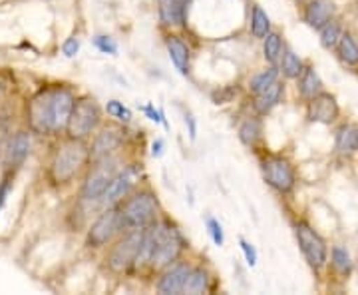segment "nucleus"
Returning <instances> with one entry per match:
<instances>
[{"label":"nucleus","mask_w":358,"mask_h":295,"mask_svg":"<svg viewBox=\"0 0 358 295\" xmlns=\"http://www.w3.org/2000/svg\"><path fill=\"white\" fill-rule=\"evenodd\" d=\"M76 94L68 86H44L26 100V124L32 134H62L70 120Z\"/></svg>","instance_id":"1"},{"label":"nucleus","mask_w":358,"mask_h":295,"mask_svg":"<svg viewBox=\"0 0 358 295\" xmlns=\"http://www.w3.org/2000/svg\"><path fill=\"white\" fill-rule=\"evenodd\" d=\"M88 162L90 152L86 140L66 138L52 152L50 162H48V180L56 188L68 186Z\"/></svg>","instance_id":"2"},{"label":"nucleus","mask_w":358,"mask_h":295,"mask_svg":"<svg viewBox=\"0 0 358 295\" xmlns=\"http://www.w3.org/2000/svg\"><path fill=\"white\" fill-rule=\"evenodd\" d=\"M120 216L124 230H143L157 219L159 204L154 192L140 190V192L128 193L120 204Z\"/></svg>","instance_id":"3"},{"label":"nucleus","mask_w":358,"mask_h":295,"mask_svg":"<svg viewBox=\"0 0 358 295\" xmlns=\"http://www.w3.org/2000/svg\"><path fill=\"white\" fill-rule=\"evenodd\" d=\"M185 247L187 242L173 224L166 219L164 221L155 219V247L150 257V266L154 270H166L171 263H176Z\"/></svg>","instance_id":"4"},{"label":"nucleus","mask_w":358,"mask_h":295,"mask_svg":"<svg viewBox=\"0 0 358 295\" xmlns=\"http://www.w3.org/2000/svg\"><path fill=\"white\" fill-rule=\"evenodd\" d=\"M102 124V108L98 102L90 96L76 98L70 120L66 124V138H74V140H88L90 136L100 128Z\"/></svg>","instance_id":"5"},{"label":"nucleus","mask_w":358,"mask_h":295,"mask_svg":"<svg viewBox=\"0 0 358 295\" xmlns=\"http://www.w3.org/2000/svg\"><path fill=\"white\" fill-rule=\"evenodd\" d=\"M117 170H120V166H117V160H115L114 156L102 158V160H94L88 174H86V178H84L82 190H80L82 200H86V202L100 200L103 190L108 188V184L112 181Z\"/></svg>","instance_id":"6"},{"label":"nucleus","mask_w":358,"mask_h":295,"mask_svg":"<svg viewBox=\"0 0 358 295\" xmlns=\"http://www.w3.org/2000/svg\"><path fill=\"white\" fill-rule=\"evenodd\" d=\"M120 231H124L120 207L117 205H108L102 214L96 218V221L90 226L88 233H86V245L94 247V249L103 247L106 244H110Z\"/></svg>","instance_id":"7"},{"label":"nucleus","mask_w":358,"mask_h":295,"mask_svg":"<svg viewBox=\"0 0 358 295\" xmlns=\"http://www.w3.org/2000/svg\"><path fill=\"white\" fill-rule=\"evenodd\" d=\"M141 233L143 230H128V233L122 240H117L112 245V249L106 256V263L110 270L124 271L136 263V257H138L141 245Z\"/></svg>","instance_id":"8"},{"label":"nucleus","mask_w":358,"mask_h":295,"mask_svg":"<svg viewBox=\"0 0 358 295\" xmlns=\"http://www.w3.org/2000/svg\"><path fill=\"white\" fill-rule=\"evenodd\" d=\"M261 172H263V178L268 186L279 193H289L294 188L296 180H294L293 166L281 156H263Z\"/></svg>","instance_id":"9"},{"label":"nucleus","mask_w":358,"mask_h":295,"mask_svg":"<svg viewBox=\"0 0 358 295\" xmlns=\"http://www.w3.org/2000/svg\"><path fill=\"white\" fill-rule=\"evenodd\" d=\"M32 152V132L30 130H16L8 136V140L2 148V166L8 172H18L24 166L28 156Z\"/></svg>","instance_id":"10"},{"label":"nucleus","mask_w":358,"mask_h":295,"mask_svg":"<svg viewBox=\"0 0 358 295\" xmlns=\"http://www.w3.org/2000/svg\"><path fill=\"white\" fill-rule=\"evenodd\" d=\"M294 233H296L301 252H303V256L308 261V266L315 268V270H320L327 263V256H329V249H327L324 240L305 221H299L294 226Z\"/></svg>","instance_id":"11"},{"label":"nucleus","mask_w":358,"mask_h":295,"mask_svg":"<svg viewBox=\"0 0 358 295\" xmlns=\"http://www.w3.org/2000/svg\"><path fill=\"white\" fill-rule=\"evenodd\" d=\"M124 138H126V136H124V128H122V126H114V124L103 126V128L94 136V140H92V144L88 146L90 162L114 156L115 152L124 146Z\"/></svg>","instance_id":"12"},{"label":"nucleus","mask_w":358,"mask_h":295,"mask_svg":"<svg viewBox=\"0 0 358 295\" xmlns=\"http://www.w3.org/2000/svg\"><path fill=\"white\" fill-rule=\"evenodd\" d=\"M136 181H138V167L136 166L117 170L115 176L112 178V181L108 184V188L103 190L100 202L106 207L108 205H117L128 193H131V190L136 188Z\"/></svg>","instance_id":"13"},{"label":"nucleus","mask_w":358,"mask_h":295,"mask_svg":"<svg viewBox=\"0 0 358 295\" xmlns=\"http://www.w3.org/2000/svg\"><path fill=\"white\" fill-rule=\"evenodd\" d=\"M338 104L333 94L327 92H319L317 96L310 98L308 102L307 116L310 122H319V124H333L338 118Z\"/></svg>","instance_id":"14"},{"label":"nucleus","mask_w":358,"mask_h":295,"mask_svg":"<svg viewBox=\"0 0 358 295\" xmlns=\"http://www.w3.org/2000/svg\"><path fill=\"white\" fill-rule=\"evenodd\" d=\"M189 270H192L189 263H183V261L171 263L169 268H166L164 275L159 277V282H157V291L164 295L183 294V285H185V280H187Z\"/></svg>","instance_id":"15"},{"label":"nucleus","mask_w":358,"mask_h":295,"mask_svg":"<svg viewBox=\"0 0 358 295\" xmlns=\"http://www.w3.org/2000/svg\"><path fill=\"white\" fill-rule=\"evenodd\" d=\"M192 0H159V18L167 26H185Z\"/></svg>","instance_id":"16"},{"label":"nucleus","mask_w":358,"mask_h":295,"mask_svg":"<svg viewBox=\"0 0 358 295\" xmlns=\"http://www.w3.org/2000/svg\"><path fill=\"white\" fill-rule=\"evenodd\" d=\"M166 46H167V54H169V60L173 62V66L178 68L179 74H189V46L183 42V40L176 36V34H169L166 39Z\"/></svg>","instance_id":"17"},{"label":"nucleus","mask_w":358,"mask_h":295,"mask_svg":"<svg viewBox=\"0 0 358 295\" xmlns=\"http://www.w3.org/2000/svg\"><path fill=\"white\" fill-rule=\"evenodd\" d=\"M334 14V6L331 0H310L305 8V22L313 28L320 30L327 22H331Z\"/></svg>","instance_id":"18"},{"label":"nucleus","mask_w":358,"mask_h":295,"mask_svg":"<svg viewBox=\"0 0 358 295\" xmlns=\"http://www.w3.org/2000/svg\"><path fill=\"white\" fill-rule=\"evenodd\" d=\"M334 148L343 156L357 154L358 152V126L355 124H343L336 130L334 136Z\"/></svg>","instance_id":"19"},{"label":"nucleus","mask_w":358,"mask_h":295,"mask_svg":"<svg viewBox=\"0 0 358 295\" xmlns=\"http://www.w3.org/2000/svg\"><path fill=\"white\" fill-rule=\"evenodd\" d=\"M282 90H285V86H282L281 82L275 80V82H273L271 86H267L265 90L255 94V102H253V106H255L257 112H259V114H267V112H271L277 104L281 102Z\"/></svg>","instance_id":"20"},{"label":"nucleus","mask_w":358,"mask_h":295,"mask_svg":"<svg viewBox=\"0 0 358 295\" xmlns=\"http://www.w3.org/2000/svg\"><path fill=\"white\" fill-rule=\"evenodd\" d=\"M301 80H299V90L301 94L305 96V98H313V96H317L319 92H322V82H320L319 74H317V70L313 68V66H307V68H303V72H301Z\"/></svg>","instance_id":"21"},{"label":"nucleus","mask_w":358,"mask_h":295,"mask_svg":"<svg viewBox=\"0 0 358 295\" xmlns=\"http://www.w3.org/2000/svg\"><path fill=\"white\" fill-rule=\"evenodd\" d=\"M209 287V273L203 268H192L183 285V294H205Z\"/></svg>","instance_id":"22"},{"label":"nucleus","mask_w":358,"mask_h":295,"mask_svg":"<svg viewBox=\"0 0 358 295\" xmlns=\"http://www.w3.org/2000/svg\"><path fill=\"white\" fill-rule=\"evenodd\" d=\"M263 134V124L259 118H247L243 124L239 126V140L243 142L245 146H255L259 138Z\"/></svg>","instance_id":"23"},{"label":"nucleus","mask_w":358,"mask_h":295,"mask_svg":"<svg viewBox=\"0 0 358 295\" xmlns=\"http://www.w3.org/2000/svg\"><path fill=\"white\" fill-rule=\"evenodd\" d=\"M268 30H271L268 14L259 4H253V8H251V34L255 39H265Z\"/></svg>","instance_id":"24"},{"label":"nucleus","mask_w":358,"mask_h":295,"mask_svg":"<svg viewBox=\"0 0 358 295\" xmlns=\"http://www.w3.org/2000/svg\"><path fill=\"white\" fill-rule=\"evenodd\" d=\"M338 54L343 58V62L350 66L358 64V44L357 40L352 39L350 34H343L338 40Z\"/></svg>","instance_id":"25"},{"label":"nucleus","mask_w":358,"mask_h":295,"mask_svg":"<svg viewBox=\"0 0 358 295\" xmlns=\"http://www.w3.org/2000/svg\"><path fill=\"white\" fill-rule=\"evenodd\" d=\"M263 52H265V60H267L268 64H277L279 62L282 52V40L277 32H267L265 44H263Z\"/></svg>","instance_id":"26"},{"label":"nucleus","mask_w":358,"mask_h":295,"mask_svg":"<svg viewBox=\"0 0 358 295\" xmlns=\"http://www.w3.org/2000/svg\"><path fill=\"white\" fill-rule=\"evenodd\" d=\"M279 76V72H277V68L275 66H271L267 70H263V72H259L255 76L251 78V82H249V90L253 92V94H259V92H263L267 86H271L275 80Z\"/></svg>","instance_id":"27"},{"label":"nucleus","mask_w":358,"mask_h":295,"mask_svg":"<svg viewBox=\"0 0 358 295\" xmlns=\"http://www.w3.org/2000/svg\"><path fill=\"white\" fill-rule=\"evenodd\" d=\"M281 68L282 74L287 78H299L305 66H303L301 58H299L293 50H285V54H282L281 58Z\"/></svg>","instance_id":"28"},{"label":"nucleus","mask_w":358,"mask_h":295,"mask_svg":"<svg viewBox=\"0 0 358 295\" xmlns=\"http://www.w3.org/2000/svg\"><path fill=\"white\" fill-rule=\"evenodd\" d=\"M341 36H343V30H341L338 22L331 20V22H327L320 28V42H322L324 48H334L338 44Z\"/></svg>","instance_id":"29"},{"label":"nucleus","mask_w":358,"mask_h":295,"mask_svg":"<svg viewBox=\"0 0 358 295\" xmlns=\"http://www.w3.org/2000/svg\"><path fill=\"white\" fill-rule=\"evenodd\" d=\"M106 112L115 118L120 124H129L131 122V110H129L128 106H124V102H120V100H110V102L106 104Z\"/></svg>","instance_id":"30"},{"label":"nucleus","mask_w":358,"mask_h":295,"mask_svg":"<svg viewBox=\"0 0 358 295\" xmlns=\"http://www.w3.org/2000/svg\"><path fill=\"white\" fill-rule=\"evenodd\" d=\"M333 266L343 273H348L352 270V259H350V254L346 252L345 247H341V245L333 247Z\"/></svg>","instance_id":"31"},{"label":"nucleus","mask_w":358,"mask_h":295,"mask_svg":"<svg viewBox=\"0 0 358 295\" xmlns=\"http://www.w3.org/2000/svg\"><path fill=\"white\" fill-rule=\"evenodd\" d=\"M14 176H16V172H8V170H4V176H2V180H0V210L4 207L6 200H8V195H10V192H13Z\"/></svg>","instance_id":"32"},{"label":"nucleus","mask_w":358,"mask_h":295,"mask_svg":"<svg viewBox=\"0 0 358 295\" xmlns=\"http://www.w3.org/2000/svg\"><path fill=\"white\" fill-rule=\"evenodd\" d=\"M207 231H209L213 244L219 245V247L225 244V233H223V228H221V224H219L217 219L207 218Z\"/></svg>","instance_id":"33"},{"label":"nucleus","mask_w":358,"mask_h":295,"mask_svg":"<svg viewBox=\"0 0 358 295\" xmlns=\"http://www.w3.org/2000/svg\"><path fill=\"white\" fill-rule=\"evenodd\" d=\"M94 44H96V48L100 52H103V54H112V56L117 54V44H115L114 39H110V36L100 34V36L94 39Z\"/></svg>","instance_id":"34"},{"label":"nucleus","mask_w":358,"mask_h":295,"mask_svg":"<svg viewBox=\"0 0 358 295\" xmlns=\"http://www.w3.org/2000/svg\"><path fill=\"white\" fill-rule=\"evenodd\" d=\"M141 112L148 116L152 122H155V124H164V126H167L166 118H164V112H162V110H157L154 104H145V106H141Z\"/></svg>","instance_id":"35"},{"label":"nucleus","mask_w":358,"mask_h":295,"mask_svg":"<svg viewBox=\"0 0 358 295\" xmlns=\"http://www.w3.org/2000/svg\"><path fill=\"white\" fill-rule=\"evenodd\" d=\"M80 50V40L76 36H70V39L64 40V44H62V52H64V56L68 58H74Z\"/></svg>","instance_id":"36"},{"label":"nucleus","mask_w":358,"mask_h":295,"mask_svg":"<svg viewBox=\"0 0 358 295\" xmlns=\"http://www.w3.org/2000/svg\"><path fill=\"white\" fill-rule=\"evenodd\" d=\"M13 134V130H10V122H8V118H4V116H0V154H2V148H4V144L8 140V136Z\"/></svg>","instance_id":"37"},{"label":"nucleus","mask_w":358,"mask_h":295,"mask_svg":"<svg viewBox=\"0 0 358 295\" xmlns=\"http://www.w3.org/2000/svg\"><path fill=\"white\" fill-rule=\"evenodd\" d=\"M239 245H241V249H243V254H245V259H247V263L253 268L257 263V252H255V247L253 245L249 244L247 240H239Z\"/></svg>","instance_id":"38"},{"label":"nucleus","mask_w":358,"mask_h":295,"mask_svg":"<svg viewBox=\"0 0 358 295\" xmlns=\"http://www.w3.org/2000/svg\"><path fill=\"white\" fill-rule=\"evenodd\" d=\"M164 148H166L164 140H159V138H157V140L152 144V156H154V158H159V156L164 154Z\"/></svg>","instance_id":"39"},{"label":"nucleus","mask_w":358,"mask_h":295,"mask_svg":"<svg viewBox=\"0 0 358 295\" xmlns=\"http://www.w3.org/2000/svg\"><path fill=\"white\" fill-rule=\"evenodd\" d=\"M185 124L189 126V136L195 138V132H197V128H195V120H193L192 114H185Z\"/></svg>","instance_id":"40"},{"label":"nucleus","mask_w":358,"mask_h":295,"mask_svg":"<svg viewBox=\"0 0 358 295\" xmlns=\"http://www.w3.org/2000/svg\"><path fill=\"white\" fill-rule=\"evenodd\" d=\"M0 96H2V82H0Z\"/></svg>","instance_id":"41"}]
</instances>
